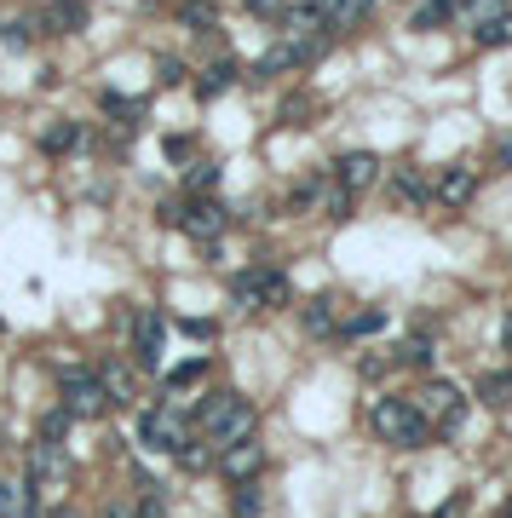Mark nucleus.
I'll return each instance as SVG.
<instances>
[{
  "mask_svg": "<svg viewBox=\"0 0 512 518\" xmlns=\"http://www.w3.org/2000/svg\"><path fill=\"white\" fill-rule=\"evenodd\" d=\"M196 432L213 449L236 444V438H254V403L236 398V392H208V398L196 403Z\"/></svg>",
  "mask_w": 512,
  "mask_h": 518,
  "instance_id": "obj_1",
  "label": "nucleus"
},
{
  "mask_svg": "<svg viewBox=\"0 0 512 518\" xmlns=\"http://www.w3.org/2000/svg\"><path fill=\"white\" fill-rule=\"evenodd\" d=\"M369 421L392 449H426L432 444V426H426V415H420L409 398H380L369 409Z\"/></svg>",
  "mask_w": 512,
  "mask_h": 518,
  "instance_id": "obj_2",
  "label": "nucleus"
},
{
  "mask_svg": "<svg viewBox=\"0 0 512 518\" xmlns=\"http://www.w3.org/2000/svg\"><path fill=\"white\" fill-rule=\"evenodd\" d=\"M231 300L242 311H271V306L294 300V283L282 271H271V265H254V271H236L231 277Z\"/></svg>",
  "mask_w": 512,
  "mask_h": 518,
  "instance_id": "obj_3",
  "label": "nucleus"
},
{
  "mask_svg": "<svg viewBox=\"0 0 512 518\" xmlns=\"http://www.w3.org/2000/svg\"><path fill=\"white\" fill-rule=\"evenodd\" d=\"M415 409L426 415L432 432H443V438H449V432H461V421H466V398H461V386H449V380H426Z\"/></svg>",
  "mask_w": 512,
  "mask_h": 518,
  "instance_id": "obj_4",
  "label": "nucleus"
},
{
  "mask_svg": "<svg viewBox=\"0 0 512 518\" xmlns=\"http://www.w3.org/2000/svg\"><path fill=\"white\" fill-rule=\"evenodd\" d=\"M323 35H282L277 47L265 52V58H259L254 64V75L259 81H265V75H288V70H305V64H311V58H323Z\"/></svg>",
  "mask_w": 512,
  "mask_h": 518,
  "instance_id": "obj_5",
  "label": "nucleus"
},
{
  "mask_svg": "<svg viewBox=\"0 0 512 518\" xmlns=\"http://www.w3.org/2000/svg\"><path fill=\"white\" fill-rule=\"evenodd\" d=\"M70 421H93V415H104L110 409V398H104V386H98L93 369H70L64 375V403H58Z\"/></svg>",
  "mask_w": 512,
  "mask_h": 518,
  "instance_id": "obj_6",
  "label": "nucleus"
},
{
  "mask_svg": "<svg viewBox=\"0 0 512 518\" xmlns=\"http://www.w3.org/2000/svg\"><path fill=\"white\" fill-rule=\"evenodd\" d=\"M173 225H185V231L196 236V242H213V236L231 225V213L219 208L213 196H196V202H185V208L173 213Z\"/></svg>",
  "mask_w": 512,
  "mask_h": 518,
  "instance_id": "obj_7",
  "label": "nucleus"
},
{
  "mask_svg": "<svg viewBox=\"0 0 512 518\" xmlns=\"http://www.w3.org/2000/svg\"><path fill=\"white\" fill-rule=\"evenodd\" d=\"M374 179H380V156H374V150H346V156L334 162V185L346 190V196H363Z\"/></svg>",
  "mask_w": 512,
  "mask_h": 518,
  "instance_id": "obj_8",
  "label": "nucleus"
},
{
  "mask_svg": "<svg viewBox=\"0 0 512 518\" xmlns=\"http://www.w3.org/2000/svg\"><path fill=\"white\" fill-rule=\"evenodd\" d=\"M139 438L150 449H179V444H185V415H179V409H144V415H139Z\"/></svg>",
  "mask_w": 512,
  "mask_h": 518,
  "instance_id": "obj_9",
  "label": "nucleus"
},
{
  "mask_svg": "<svg viewBox=\"0 0 512 518\" xmlns=\"http://www.w3.org/2000/svg\"><path fill=\"white\" fill-rule=\"evenodd\" d=\"M93 24V0H47L41 6V29L47 35H81Z\"/></svg>",
  "mask_w": 512,
  "mask_h": 518,
  "instance_id": "obj_10",
  "label": "nucleus"
},
{
  "mask_svg": "<svg viewBox=\"0 0 512 518\" xmlns=\"http://www.w3.org/2000/svg\"><path fill=\"white\" fill-rule=\"evenodd\" d=\"M259 467H265V444H254V438H236V444L219 449V472H225L231 484H248V478H259Z\"/></svg>",
  "mask_w": 512,
  "mask_h": 518,
  "instance_id": "obj_11",
  "label": "nucleus"
},
{
  "mask_svg": "<svg viewBox=\"0 0 512 518\" xmlns=\"http://www.w3.org/2000/svg\"><path fill=\"white\" fill-rule=\"evenodd\" d=\"M432 196H438L443 208H466L472 196H478V167H443L438 179H432Z\"/></svg>",
  "mask_w": 512,
  "mask_h": 518,
  "instance_id": "obj_12",
  "label": "nucleus"
},
{
  "mask_svg": "<svg viewBox=\"0 0 512 518\" xmlns=\"http://www.w3.org/2000/svg\"><path fill=\"white\" fill-rule=\"evenodd\" d=\"M98 386H104V398L121 403V409H133V403H139V380H133V369L116 363V357H110V363H98Z\"/></svg>",
  "mask_w": 512,
  "mask_h": 518,
  "instance_id": "obj_13",
  "label": "nucleus"
},
{
  "mask_svg": "<svg viewBox=\"0 0 512 518\" xmlns=\"http://www.w3.org/2000/svg\"><path fill=\"white\" fill-rule=\"evenodd\" d=\"M133 346H139L144 369H156V363H162V317H156V311H144L139 323H133Z\"/></svg>",
  "mask_w": 512,
  "mask_h": 518,
  "instance_id": "obj_14",
  "label": "nucleus"
},
{
  "mask_svg": "<svg viewBox=\"0 0 512 518\" xmlns=\"http://www.w3.org/2000/svg\"><path fill=\"white\" fill-rule=\"evenodd\" d=\"M392 190H397V202H409V208H420V202H432V185L420 179L415 167H397V173H392Z\"/></svg>",
  "mask_w": 512,
  "mask_h": 518,
  "instance_id": "obj_15",
  "label": "nucleus"
},
{
  "mask_svg": "<svg viewBox=\"0 0 512 518\" xmlns=\"http://www.w3.org/2000/svg\"><path fill=\"white\" fill-rule=\"evenodd\" d=\"M75 144H81V121H52L47 133H41V150H47V156H70Z\"/></svg>",
  "mask_w": 512,
  "mask_h": 518,
  "instance_id": "obj_16",
  "label": "nucleus"
},
{
  "mask_svg": "<svg viewBox=\"0 0 512 518\" xmlns=\"http://www.w3.org/2000/svg\"><path fill=\"white\" fill-rule=\"evenodd\" d=\"M507 12H512L507 0H466V6H461V18H466V29H472V35H478V29H489L495 18H507Z\"/></svg>",
  "mask_w": 512,
  "mask_h": 518,
  "instance_id": "obj_17",
  "label": "nucleus"
},
{
  "mask_svg": "<svg viewBox=\"0 0 512 518\" xmlns=\"http://www.w3.org/2000/svg\"><path fill=\"white\" fill-rule=\"evenodd\" d=\"M374 12V0H334V12H328V29H357L363 18Z\"/></svg>",
  "mask_w": 512,
  "mask_h": 518,
  "instance_id": "obj_18",
  "label": "nucleus"
},
{
  "mask_svg": "<svg viewBox=\"0 0 512 518\" xmlns=\"http://www.w3.org/2000/svg\"><path fill=\"white\" fill-rule=\"evenodd\" d=\"M24 513H35V507H29V490L12 484V478H0V518H24Z\"/></svg>",
  "mask_w": 512,
  "mask_h": 518,
  "instance_id": "obj_19",
  "label": "nucleus"
},
{
  "mask_svg": "<svg viewBox=\"0 0 512 518\" xmlns=\"http://www.w3.org/2000/svg\"><path fill=\"white\" fill-rule=\"evenodd\" d=\"M455 18V0H420L415 6V29H443Z\"/></svg>",
  "mask_w": 512,
  "mask_h": 518,
  "instance_id": "obj_20",
  "label": "nucleus"
},
{
  "mask_svg": "<svg viewBox=\"0 0 512 518\" xmlns=\"http://www.w3.org/2000/svg\"><path fill=\"white\" fill-rule=\"evenodd\" d=\"M213 18H219V12H213V0H185V6H179V24L196 29V35H208Z\"/></svg>",
  "mask_w": 512,
  "mask_h": 518,
  "instance_id": "obj_21",
  "label": "nucleus"
},
{
  "mask_svg": "<svg viewBox=\"0 0 512 518\" xmlns=\"http://www.w3.org/2000/svg\"><path fill=\"white\" fill-rule=\"evenodd\" d=\"M478 398L484 403H512V369H495V375L478 380Z\"/></svg>",
  "mask_w": 512,
  "mask_h": 518,
  "instance_id": "obj_22",
  "label": "nucleus"
},
{
  "mask_svg": "<svg viewBox=\"0 0 512 518\" xmlns=\"http://www.w3.org/2000/svg\"><path fill=\"white\" fill-rule=\"evenodd\" d=\"M236 81V64H213V70H202V81H196V93L202 98H219L225 87Z\"/></svg>",
  "mask_w": 512,
  "mask_h": 518,
  "instance_id": "obj_23",
  "label": "nucleus"
},
{
  "mask_svg": "<svg viewBox=\"0 0 512 518\" xmlns=\"http://www.w3.org/2000/svg\"><path fill=\"white\" fill-rule=\"evenodd\" d=\"M432 340H426V334H409V340H403V346H397V363H415V369H426V363H432Z\"/></svg>",
  "mask_w": 512,
  "mask_h": 518,
  "instance_id": "obj_24",
  "label": "nucleus"
},
{
  "mask_svg": "<svg viewBox=\"0 0 512 518\" xmlns=\"http://www.w3.org/2000/svg\"><path fill=\"white\" fill-rule=\"evenodd\" d=\"M202 375H208V363L190 357V363H179V369H167V392H185V386H196Z\"/></svg>",
  "mask_w": 512,
  "mask_h": 518,
  "instance_id": "obj_25",
  "label": "nucleus"
},
{
  "mask_svg": "<svg viewBox=\"0 0 512 518\" xmlns=\"http://www.w3.org/2000/svg\"><path fill=\"white\" fill-rule=\"evenodd\" d=\"M213 185H219V167H213V162H196L185 173V190H196V196H208Z\"/></svg>",
  "mask_w": 512,
  "mask_h": 518,
  "instance_id": "obj_26",
  "label": "nucleus"
},
{
  "mask_svg": "<svg viewBox=\"0 0 512 518\" xmlns=\"http://www.w3.org/2000/svg\"><path fill=\"white\" fill-rule=\"evenodd\" d=\"M173 455H179V467H185V472H202L213 461V444H179Z\"/></svg>",
  "mask_w": 512,
  "mask_h": 518,
  "instance_id": "obj_27",
  "label": "nucleus"
},
{
  "mask_svg": "<svg viewBox=\"0 0 512 518\" xmlns=\"http://www.w3.org/2000/svg\"><path fill=\"white\" fill-rule=\"evenodd\" d=\"M478 47H512V12L507 18H495L489 29H478Z\"/></svg>",
  "mask_w": 512,
  "mask_h": 518,
  "instance_id": "obj_28",
  "label": "nucleus"
},
{
  "mask_svg": "<svg viewBox=\"0 0 512 518\" xmlns=\"http://www.w3.org/2000/svg\"><path fill=\"white\" fill-rule=\"evenodd\" d=\"M305 329L328 334V329H334V306H328V300H311V306H305Z\"/></svg>",
  "mask_w": 512,
  "mask_h": 518,
  "instance_id": "obj_29",
  "label": "nucleus"
},
{
  "mask_svg": "<svg viewBox=\"0 0 512 518\" xmlns=\"http://www.w3.org/2000/svg\"><path fill=\"white\" fill-rule=\"evenodd\" d=\"M64 432H70V415H64V409H47V415H41V444H58Z\"/></svg>",
  "mask_w": 512,
  "mask_h": 518,
  "instance_id": "obj_30",
  "label": "nucleus"
},
{
  "mask_svg": "<svg viewBox=\"0 0 512 518\" xmlns=\"http://www.w3.org/2000/svg\"><path fill=\"white\" fill-rule=\"evenodd\" d=\"M259 507H265V501H259L254 478H248V484H236V518H259Z\"/></svg>",
  "mask_w": 512,
  "mask_h": 518,
  "instance_id": "obj_31",
  "label": "nucleus"
},
{
  "mask_svg": "<svg viewBox=\"0 0 512 518\" xmlns=\"http://www.w3.org/2000/svg\"><path fill=\"white\" fill-rule=\"evenodd\" d=\"M380 323H386V311H357V317H351V323H346V334H351V340H357V334H374V329H380Z\"/></svg>",
  "mask_w": 512,
  "mask_h": 518,
  "instance_id": "obj_32",
  "label": "nucleus"
},
{
  "mask_svg": "<svg viewBox=\"0 0 512 518\" xmlns=\"http://www.w3.org/2000/svg\"><path fill=\"white\" fill-rule=\"evenodd\" d=\"M254 18H271V24H282V12H288V0H242Z\"/></svg>",
  "mask_w": 512,
  "mask_h": 518,
  "instance_id": "obj_33",
  "label": "nucleus"
},
{
  "mask_svg": "<svg viewBox=\"0 0 512 518\" xmlns=\"http://www.w3.org/2000/svg\"><path fill=\"white\" fill-rule=\"evenodd\" d=\"M351 202H357V196H346V190L334 185V190H328V219H346V213H351Z\"/></svg>",
  "mask_w": 512,
  "mask_h": 518,
  "instance_id": "obj_34",
  "label": "nucleus"
},
{
  "mask_svg": "<svg viewBox=\"0 0 512 518\" xmlns=\"http://www.w3.org/2000/svg\"><path fill=\"white\" fill-rule=\"evenodd\" d=\"M0 41H6L12 52H24L29 47V24H6V29H0Z\"/></svg>",
  "mask_w": 512,
  "mask_h": 518,
  "instance_id": "obj_35",
  "label": "nucleus"
},
{
  "mask_svg": "<svg viewBox=\"0 0 512 518\" xmlns=\"http://www.w3.org/2000/svg\"><path fill=\"white\" fill-rule=\"evenodd\" d=\"M317 196H323V185H300L294 196H288V208H294V213H305L311 202H317Z\"/></svg>",
  "mask_w": 512,
  "mask_h": 518,
  "instance_id": "obj_36",
  "label": "nucleus"
},
{
  "mask_svg": "<svg viewBox=\"0 0 512 518\" xmlns=\"http://www.w3.org/2000/svg\"><path fill=\"white\" fill-rule=\"evenodd\" d=\"M98 518H139V513H133V507H121V501H110V507H104Z\"/></svg>",
  "mask_w": 512,
  "mask_h": 518,
  "instance_id": "obj_37",
  "label": "nucleus"
},
{
  "mask_svg": "<svg viewBox=\"0 0 512 518\" xmlns=\"http://www.w3.org/2000/svg\"><path fill=\"white\" fill-rule=\"evenodd\" d=\"M501 352H512V311L501 317Z\"/></svg>",
  "mask_w": 512,
  "mask_h": 518,
  "instance_id": "obj_38",
  "label": "nucleus"
},
{
  "mask_svg": "<svg viewBox=\"0 0 512 518\" xmlns=\"http://www.w3.org/2000/svg\"><path fill=\"white\" fill-rule=\"evenodd\" d=\"M305 6H311V12H317L323 24H328V12H334V0H305Z\"/></svg>",
  "mask_w": 512,
  "mask_h": 518,
  "instance_id": "obj_39",
  "label": "nucleus"
},
{
  "mask_svg": "<svg viewBox=\"0 0 512 518\" xmlns=\"http://www.w3.org/2000/svg\"><path fill=\"white\" fill-rule=\"evenodd\" d=\"M501 167H512V133L501 139Z\"/></svg>",
  "mask_w": 512,
  "mask_h": 518,
  "instance_id": "obj_40",
  "label": "nucleus"
},
{
  "mask_svg": "<svg viewBox=\"0 0 512 518\" xmlns=\"http://www.w3.org/2000/svg\"><path fill=\"white\" fill-rule=\"evenodd\" d=\"M52 518H75V513H70V507H58V513H52Z\"/></svg>",
  "mask_w": 512,
  "mask_h": 518,
  "instance_id": "obj_41",
  "label": "nucleus"
},
{
  "mask_svg": "<svg viewBox=\"0 0 512 518\" xmlns=\"http://www.w3.org/2000/svg\"><path fill=\"white\" fill-rule=\"evenodd\" d=\"M24 518H35V513H24Z\"/></svg>",
  "mask_w": 512,
  "mask_h": 518,
  "instance_id": "obj_42",
  "label": "nucleus"
}]
</instances>
